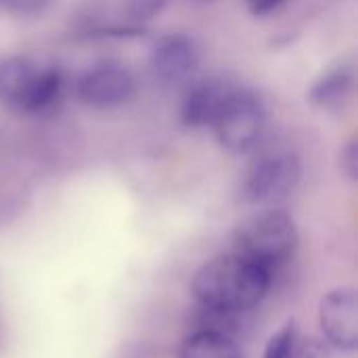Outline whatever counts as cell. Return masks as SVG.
<instances>
[{
	"instance_id": "cell-1",
	"label": "cell",
	"mask_w": 358,
	"mask_h": 358,
	"mask_svg": "<svg viewBox=\"0 0 358 358\" xmlns=\"http://www.w3.org/2000/svg\"><path fill=\"white\" fill-rule=\"evenodd\" d=\"M271 275L266 268L229 252L212 258L195 273L193 294L199 304L248 313L266 298Z\"/></svg>"
},
{
	"instance_id": "cell-2",
	"label": "cell",
	"mask_w": 358,
	"mask_h": 358,
	"mask_svg": "<svg viewBox=\"0 0 358 358\" xmlns=\"http://www.w3.org/2000/svg\"><path fill=\"white\" fill-rule=\"evenodd\" d=\"M298 248L294 218L277 208L260 210L243 218L231 233V254L241 256L268 273L283 266Z\"/></svg>"
},
{
	"instance_id": "cell-3",
	"label": "cell",
	"mask_w": 358,
	"mask_h": 358,
	"mask_svg": "<svg viewBox=\"0 0 358 358\" xmlns=\"http://www.w3.org/2000/svg\"><path fill=\"white\" fill-rule=\"evenodd\" d=\"M63 94V73L29 57H8L0 63V101L29 115L50 111Z\"/></svg>"
},
{
	"instance_id": "cell-4",
	"label": "cell",
	"mask_w": 358,
	"mask_h": 358,
	"mask_svg": "<svg viewBox=\"0 0 358 358\" xmlns=\"http://www.w3.org/2000/svg\"><path fill=\"white\" fill-rule=\"evenodd\" d=\"M212 130L224 151L235 155L248 153L260 143L266 130V107L256 92L237 86L212 124Z\"/></svg>"
},
{
	"instance_id": "cell-5",
	"label": "cell",
	"mask_w": 358,
	"mask_h": 358,
	"mask_svg": "<svg viewBox=\"0 0 358 358\" xmlns=\"http://www.w3.org/2000/svg\"><path fill=\"white\" fill-rule=\"evenodd\" d=\"M302 178V162L292 151L260 155L245 172L241 197L252 206H271L289 197Z\"/></svg>"
},
{
	"instance_id": "cell-6",
	"label": "cell",
	"mask_w": 358,
	"mask_h": 358,
	"mask_svg": "<svg viewBox=\"0 0 358 358\" xmlns=\"http://www.w3.org/2000/svg\"><path fill=\"white\" fill-rule=\"evenodd\" d=\"M136 92L132 71L122 63H101L84 71L76 84L82 105L92 109H115L126 105Z\"/></svg>"
},
{
	"instance_id": "cell-7",
	"label": "cell",
	"mask_w": 358,
	"mask_h": 358,
	"mask_svg": "<svg viewBox=\"0 0 358 358\" xmlns=\"http://www.w3.org/2000/svg\"><path fill=\"white\" fill-rule=\"evenodd\" d=\"M319 325L327 344L340 352H355L358 346V298L355 287H338L323 296Z\"/></svg>"
},
{
	"instance_id": "cell-8",
	"label": "cell",
	"mask_w": 358,
	"mask_h": 358,
	"mask_svg": "<svg viewBox=\"0 0 358 358\" xmlns=\"http://www.w3.org/2000/svg\"><path fill=\"white\" fill-rule=\"evenodd\" d=\"M199 67V48L185 34L162 36L149 52V69L164 84H182Z\"/></svg>"
},
{
	"instance_id": "cell-9",
	"label": "cell",
	"mask_w": 358,
	"mask_h": 358,
	"mask_svg": "<svg viewBox=\"0 0 358 358\" xmlns=\"http://www.w3.org/2000/svg\"><path fill=\"white\" fill-rule=\"evenodd\" d=\"M237 86L224 80H206L193 84L180 103V120L189 128H212Z\"/></svg>"
},
{
	"instance_id": "cell-10",
	"label": "cell",
	"mask_w": 358,
	"mask_h": 358,
	"mask_svg": "<svg viewBox=\"0 0 358 358\" xmlns=\"http://www.w3.org/2000/svg\"><path fill=\"white\" fill-rule=\"evenodd\" d=\"M357 86V69L352 61H338L327 71H323L310 86L308 101L325 111L342 109Z\"/></svg>"
},
{
	"instance_id": "cell-11",
	"label": "cell",
	"mask_w": 358,
	"mask_h": 358,
	"mask_svg": "<svg viewBox=\"0 0 358 358\" xmlns=\"http://www.w3.org/2000/svg\"><path fill=\"white\" fill-rule=\"evenodd\" d=\"M180 358H243L235 338L214 331H191L182 346Z\"/></svg>"
},
{
	"instance_id": "cell-12",
	"label": "cell",
	"mask_w": 358,
	"mask_h": 358,
	"mask_svg": "<svg viewBox=\"0 0 358 358\" xmlns=\"http://www.w3.org/2000/svg\"><path fill=\"white\" fill-rule=\"evenodd\" d=\"M241 315L243 313L214 308V306H206L197 302V308L191 313V327H193L191 331H214V334L235 338Z\"/></svg>"
},
{
	"instance_id": "cell-13",
	"label": "cell",
	"mask_w": 358,
	"mask_h": 358,
	"mask_svg": "<svg viewBox=\"0 0 358 358\" xmlns=\"http://www.w3.org/2000/svg\"><path fill=\"white\" fill-rule=\"evenodd\" d=\"M298 327H296V321L289 319L285 325H281L279 331H275L264 348V355L262 358H292L294 355V348L298 344Z\"/></svg>"
},
{
	"instance_id": "cell-14",
	"label": "cell",
	"mask_w": 358,
	"mask_h": 358,
	"mask_svg": "<svg viewBox=\"0 0 358 358\" xmlns=\"http://www.w3.org/2000/svg\"><path fill=\"white\" fill-rule=\"evenodd\" d=\"M168 0H124V8L132 25H141L145 21H151L166 8Z\"/></svg>"
},
{
	"instance_id": "cell-15",
	"label": "cell",
	"mask_w": 358,
	"mask_h": 358,
	"mask_svg": "<svg viewBox=\"0 0 358 358\" xmlns=\"http://www.w3.org/2000/svg\"><path fill=\"white\" fill-rule=\"evenodd\" d=\"M292 358H334L331 350L325 342L317 340V338H306V340H298Z\"/></svg>"
},
{
	"instance_id": "cell-16",
	"label": "cell",
	"mask_w": 358,
	"mask_h": 358,
	"mask_svg": "<svg viewBox=\"0 0 358 358\" xmlns=\"http://www.w3.org/2000/svg\"><path fill=\"white\" fill-rule=\"evenodd\" d=\"M52 0H0V8L15 15H38L46 10Z\"/></svg>"
},
{
	"instance_id": "cell-17",
	"label": "cell",
	"mask_w": 358,
	"mask_h": 358,
	"mask_svg": "<svg viewBox=\"0 0 358 358\" xmlns=\"http://www.w3.org/2000/svg\"><path fill=\"white\" fill-rule=\"evenodd\" d=\"M342 170L350 180L358 178V145L357 141H350L342 151Z\"/></svg>"
},
{
	"instance_id": "cell-18",
	"label": "cell",
	"mask_w": 358,
	"mask_h": 358,
	"mask_svg": "<svg viewBox=\"0 0 358 358\" xmlns=\"http://www.w3.org/2000/svg\"><path fill=\"white\" fill-rule=\"evenodd\" d=\"M248 2V10L254 17H264L271 15L273 10H277L279 6H283L287 0H245Z\"/></svg>"
}]
</instances>
